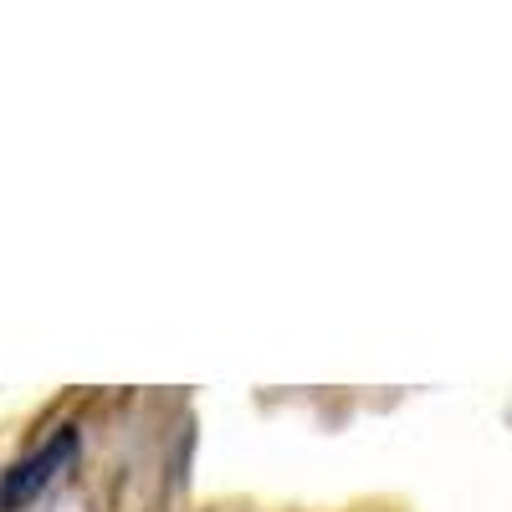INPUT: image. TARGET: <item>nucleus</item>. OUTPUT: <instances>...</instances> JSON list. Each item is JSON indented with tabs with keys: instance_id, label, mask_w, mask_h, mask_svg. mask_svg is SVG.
I'll return each instance as SVG.
<instances>
[{
	"instance_id": "obj_1",
	"label": "nucleus",
	"mask_w": 512,
	"mask_h": 512,
	"mask_svg": "<svg viewBox=\"0 0 512 512\" xmlns=\"http://www.w3.org/2000/svg\"><path fill=\"white\" fill-rule=\"evenodd\" d=\"M77 451H82V431H77V425H57V431L41 441L36 451L11 461L6 472H0V512H26L77 461Z\"/></svg>"
}]
</instances>
